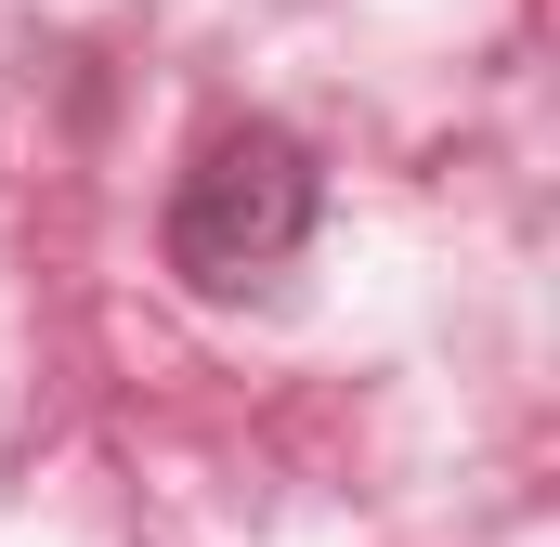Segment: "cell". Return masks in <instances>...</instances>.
Wrapping results in <instances>:
<instances>
[{
	"label": "cell",
	"mask_w": 560,
	"mask_h": 547,
	"mask_svg": "<svg viewBox=\"0 0 560 547\" xmlns=\"http://www.w3.org/2000/svg\"><path fill=\"white\" fill-rule=\"evenodd\" d=\"M313 209H326V170L313 143L275 131V118H235V131L196 143V170L170 183V274L196 300H235L313 248Z\"/></svg>",
	"instance_id": "1"
}]
</instances>
